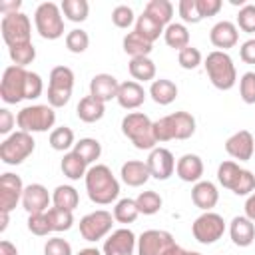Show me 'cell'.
<instances>
[{
  "label": "cell",
  "instance_id": "7c38bea8",
  "mask_svg": "<svg viewBox=\"0 0 255 255\" xmlns=\"http://www.w3.org/2000/svg\"><path fill=\"white\" fill-rule=\"evenodd\" d=\"M114 225V215L106 209H96L80 219V235L86 241H98L104 239Z\"/></svg>",
  "mask_w": 255,
  "mask_h": 255
},
{
  "label": "cell",
  "instance_id": "ab89813d",
  "mask_svg": "<svg viewBox=\"0 0 255 255\" xmlns=\"http://www.w3.org/2000/svg\"><path fill=\"white\" fill-rule=\"evenodd\" d=\"M135 203H137L139 213H143V215H153V213H157V211L161 209L163 199H161V195H159L157 191L149 189V191H141V193L135 197Z\"/></svg>",
  "mask_w": 255,
  "mask_h": 255
},
{
  "label": "cell",
  "instance_id": "83f0119b",
  "mask_svg": "<svg viewBox=\"0 0 255 255\" xmlns=\"http://www.w3.org/2000/svg\"><path fill=\"white\" fill-rule=\"evenodd\" d=\"M149 96L155 104L159 106H169L175 98H177V86L171 82V80H165V78H159V80H153L151 86H149Z\"/></svg>",
  "mask_w": 255,
  "mask_h": 255
},
{
  "label": "cell",
  "instance_id": "7bdbcfd3",
  "mask_svg": "<svg viewBox=\"0 0 255 255\" xmlns=\"http://www.w3.org/2000/svg\"><path fill=\"white\" fill-rule=\"evenodd\" d=\"M8 54H10V60L14 62V66H20V68H26L28 64L34 62L36 58V48L34 44H22V46H14V48H8Z\"/></svg>",
  "mask_w": 255,
  "mask_h": 255
},
{
  "label": "cell",
  "instance_id": "ffe728a7",
  "mask_svg": "<svg viewBox=\"0 0 255 255\" xmlns=\"http://www.w3.org/2000/svg\"><path fill=\"white\" fill-rule=\"evenodd\" d=\"M120 82L112 74H96L90 82V96H94L100 102H110L118 96Z\"/></svg>",
  "mask_w": 255,
  "mask_h": 255
},
{
  "label": "cell",
  "instance_id": "ba28073f",
  "mask_svg": "<svg viewBox=\"0 0 255 255\" xmlns=\"http://www.w3.org/2000/svg\"><path fill=\"white\" fill-rule=\"evenodd\" d=\"M74 90V72L68 66H56L50 72L48 84V104L52 108H64Z\"/></svg>",
  "mask_w": 255,
  "mask_h": 255
},
{
  "label": "cell",
  "instance_id": "f6af8a7d",
  "mask_svg": "<svg viewBox=\"0 0 255 255\" xmlns=\"http://www.w3.org/2000/svg\"><path fill=\"white\" fill-rule=\"evenodd\" d=\"M237 26L247 34L255 32V4H243L241 6V10L237 14Z\"/></svg>",
  "mask_w": 255,
  "mask_h": 255
},
{
  "label": "cell",
  "instance_id": "11a10c76",
  "mask_svg": "<svg viewBox=\"0 0 255 255\" xmlns=\"http://www.w3.org/2000/svg\"><path fill=\"white\" fill-rule=\"evenodd\" d=\"M239 56L245 64H255V38L247 40L241 44V50H239Z\"/></svg>",
  "mask_w": 255,
  "mask_h": 255
},
{
  "label": "cell",
  "instance_id": "ac0fdd59",
  "mask_svg": "<svg viewBox=\"0 0 255 255\" xmlns=\"http://www.w3.org/2000/svg\"><path fill=\"white\" fill-rule=\"evenodd\" d=\"M255 149V137L251 135V131L247 129H239L235 131L231 137H227L225 141V151L239 161H249Z\"/></svg>",
  "mask_w": 255,
  "mask_h": 255
},
{
  "label": "cell",
  "instance_id": "91938a15",
  "mask_svg": "<svg viewBox=\"0 0 255 255\" xmlns=\"http://www.w3.org/2000/svg\"><path fill=\"white\" fill-rule=\"evenodd\" d=\"M0 255H18L16 245H12L10 241H0Z\"/></svg>",
  "mask_w": 255,
  "mask_h": 255
},
{
  "label": "cell",
  "instance_id": "484cf974",
  "mask_svg": "<svg viewBox=\"0 0 255 255\" xmlns=\"http://www.w3.org/2000/svg\"><path fill=\"white\" fill-rule=\"evenodd\" d=\"M104 112H106L104 102L96 100L94 96L82 98L80 104H78V108H76L78 118H80L82 122H86V124H96V122H100V120L104 118Z\"/></svg>",
  "mask_w": 255,
  "mask_h": 255
},
{
  "label": "cell",
  "instance_id": "4fadbf2b",
  "mask_svg": "<svg viewBox=\"0 0 255 255\" xmlns=\"http://www.w3.org/2000/svg\"><path fill=\"white\" fill-rule=\"evenodd\" d=\"M173 237L163 229H147L137 239V255H163L171 245Z\"/></svg>",
  "mask_w": 255,
  "mask_h": 255
},
{
  "label": "cell",
  "instance_id": "603a6c76",
  "mask_svg": "<svg viewBox=\"0 0 255 255\" xmlns=\"http://www.w3.org/2000/svg\"><path fill=\"white\" fill-rule=\"evenodd\" d=\"M229 235L237 247H249L255 239V223L245 215H237L229 223Z\"/></svg>",
  "mask_w": 255,
  "mask_h": 255
},
{
  "label": "cell",
  "instance_id": "9f6ffc18",
  "mask_svg": "<svg viewBox=\"0 0 255 255\" xmlns=\"http://www.w3.org/2000/svg\"><path fill=\"white\" fill-rule=\"evenodd\" d=\"M14 122H16V118L12 116V112L6 110V108H2L0 110V133H10Z\"/></svg>",
  "mask_w": 255,
  "mask_h": 255
},
{
  "label": "cell",
  "instance_id": "e0dca14e",
  "mask_svg": "<svg viewBox=\"0 0 255 255\" xmlns=\"http://www.w3.org/2000/svg\"><path fill=\"white\" fill-rule=\"evenodd\" d=\"M52 201V195L48 193V189L42 183H30L24 187L22 193V207L34 215V213H46L48 205Z\"/></svg>",
  "mask_w": 255,
  "mask_h": 255
},
{
  "label": "cell",
  "instance_id": "74e56055",
  "mask_svg": "<svg viewBox=\"0 0 255 255\" xmlns=\"http://www.w3.org/2000/svg\"><path fill=\"white\" fill-rule=\"evenodd\" d=\"M72 151H76L86 163H92L102 155V143L98 139H94V137H84V139L76 141Z\"/></svg>",
  "mask_w": 255,
  "mask_h": 255
},
{
  "label": "cell",
  "instance_id": "2e32d148",
  "mask_svg": "<svg viewBox=\"0 0 255 255\" xmlns=\"http://www.w3.org/2000/svg\"><path fill=\"white\" fill-rule=\"evenodd\" d=\"M135 245H137V239L133 231L128 227H122V229L112 231V235L104 243L102 253L104 255H133Z\"/></svg>",
  "mask_w": 255,
  "mask_h": 255
},
{
  "label": "cell",
  "instance_id": "f35d334b",
  "mask_svg": "<svg viewBox=\"0 0 255 255\" xmlns=\"http://www.w3.org/2000/svg\"><path fill=\"white\" fill-rule=\"evenodd\" d=\"M60 8H62V14L70 22H84L90 12V6L86 0H64Z\"/></svg>",
  "mask_w": 255,
  "mask_h": 255
},
{
  "label": "cell",
  "instance_id": "680465c9",
  "mask_svg": "<svg viewBox=\"0 0 255 255\" xmlns=\"http://www.w3.org/2000/svg\"><path fill=\"white\" fill-rule=\"evenodd\" d=\"M245 217L255 221V193H251L247 197V201H245Z\"/></svg>",
  "mask_w": 255,
  "mask_h": 255
},
{
  "label": "cell",
  "instance_id": "7a4b0ae2",
  "mask_svg": "<svg viewBox=\"0 0 255 255\" xmlns=\"http://www.w3.org/2000/svg\"><path fill=\"white\" fill-rule=\"evenodd\" d=\"M195 133V118L189 112H173L153 122L155 141L169 139H189Z\"/></svg>",
  "mask_w": 255,
  "mask_h": 255
},
{
  "label": "cell",
  "instance_id": "44dd1931",
  "mask_svg": "<svg viewBox=\"0 0 255 255\" xmlns=\"http://www.w3.org/2000/svg\"><path fill=\"white\" fill-rule=\"evenodd\" d=\"M175 173L181 181H187V183H197L201 181V175H203V161L199 155L195 153H185L177 159L175 163Z\"/></svg>",
  "mask_w": 255,
  "mask_h": 255
},
{
  "label": "cell",
  "instance_id": "d4e9b609",
  "mask_svg": "<svg viewBox=\"0 0 255 255\" xmlns=\"http://www.w3.org/2000/svg\"><path fill=\"white\" fill-rule=\"evenodd\" d=\"M120 175H122V181H124L126 185H129V187H139V185H143V183L151 177L147 163H145V161H139V159H129V161H126V163L122 165Z\"/></svg>",
  "mask_w": 255,
  "mask_h": 255
},
{
  "label": "cell",
  "instance_id": "db71d44e",
  "mask_svg": "<svg viewBox=\"0 0 255 255\" xmlns=\"http://www.w3.org/2000/svg\"><path fill=\"white\" fill-rule=\"evenodd\" d=\"M195 4H197V12H199L201 20L209 18V16H215L223 6L221 0H195Z\"/></svg>",
  "mask_w": 255,
  "mask_h": 255
},
{
  "label": "cell",
  "instance_id": "7dc6e473",
  "mask_svg": "<svg viewBox=\"0 0 255 255\" xmlns=\"http://www.w3.org/2000/svg\"><path fill=\"white\" fill-rule=\"evenodd\" d=\"M239 94L245 104H255V72H245L239 80Z\"/></svg>",
  "mask_w": 255,
  "mask_h": 255
},
{
  "label": "cell",
  "instance_id": "60d3db41",
  "mask_svg": "<svg viewBox=\"0 0 255 255\" xmlns=\"http://www.w3.org/2000/svg\"><path fill=\"white\" fill-rule=\"evenodd\" d=\"M48 141H50L52 149H56V151H66V149H70L72 145H76V141H74V131H72L68 126H60V128L52 129Z\"/></svg>",
  "mask_w": 255,
  "mask_h": 255
},
{
  "label": "cell",
  "instance_id": "9a60e30c",
  "mask_svg": "<svg viewBox=\"0 0 255 255\" xmlns=\"http://www.w3.org/2000/svg\"><path fill=\"white\" fill-rule=\"evenodd\" d=\"M147 167H149V173L151 177L159 179V181H165L173 175V169H175V159H173V153L167 149V147H153L145 159Z\"/></svg>",
  "mask_w": 255,
  "mask_h": 255
},
{
  "label": "cell",
  "instance_id": "d6a6232c",
  "mask_svg": "<svg viewBox=\"0 0 255 255\" xmlns=\"http://www.w3.org/2000/svg\"><path fill=\"white\" fill-rule=\"evenodd\" d=\"M145 14H149L151 18H155L161 26H169L171 24V16H173V4L169 0H149L145 4Z\"/></svg>",
  "mask_w": 255,
  "mask_h": 255
},
{
  "label": "cell",
  "instance_id": "30bf717a",
  "mask_svg": "<svg viewBox=\"0 0 255 255\" xmlns=\"http://www.w3.org/2000/svg\"><path fill=\"white\" fill-rule=\"evenodd\" d=\"M26 82H28V72L20 66H8L2 74L0 82V98L6 104H18L26 100Z\"/></svg>",
  "mask_w": 255,
  "mask_h": 255
},
{
  "label": "cell",
  "instance_id": "8d00e7d4",
  "mask_svg": "<svg viewBox=\"0 0 255 255\" xmlns=\"http://www.w3.org/2000/svg\"><path fill=\"white\" fill-rule=\"evenodd\" d=\"M46 215H48V221H50L52 231H56V233L68 231V229L74 225V215H72V211H68V209L50 207V209L46 211Z\"/></svg>",
  "mask_w": 255,
  "mask_h": 255
},
{
  "label": "cell",
  "instance_id": "8992f818",
  "mask_svg": "<svg viewBox=\"0 0 255 255\" xmlns=\"http://www.w3.org/2000/svg\"><path fill=\"white\" fill-rule=\"evenodd\" d=\"M34 24L44 40H58L64 36L62 8L54 2H42L34 12Z\"/></svg>",
  "mask_w": 255,
  "mask_h": 255
},
{
  "label": "cell",
  "instance_id": "bcb514c9",
  "mask_svg": "<svg viewBox=\"0 0 255 255\" xmlns=\"http://www.w3.org/2000/svg\"><path fill=\"white\" fill-rule=\"evenodd\" d=\"M177 62L183 70H195L201 64V52L193 46H187L177 54Z\"/></svg>",
  "mask_w": 255,
  "mask_h": 255
},
{
  "label": "cell",
  "instance_id": "7402d4cb",
  "mask_svg": "<svg viewBox=\"0 0 255 255\" xmlns=\"http://www.w3.org/2000/svg\"><path fill=\"white\" fill-rule=\"evenodd\" d=\"M118 104L124 108V110H135L143 104L145 100V90L139 82H122L120 84V90H118V96H116Z\"/></svg>",
  "mask_w": 255,
  "mask_h": 255
},
{
  "label": "cell",
  "instance_id": "816d5d0a",
  "mask_svg": "<svg viewBox=\"0 0 255 255\" xmlns=\"http://www.w3.org/2000/svg\"><path fill=\"white\" fill-rule=\"evenodd\" d=\"M251 191H255V175L249 169H243L239 181L233 187V193L235 195H251Z\"/></svg>",
  "mask_w": 255,
  "mask_h": 255
},
{
  "label": "cell",
  "instance_id": "e7e4bbea",
  "mask_svg": "<svg viewBox=\"0 0 255 255\" xmlns=\"http://www.w3.org/2000/svg\"><path fill=\"white\" fill-rule=\"evenodd\" d=\"M187 255H201V253H197V251H187Z\"/></svg>",
  "mask_w": 255,
  "mask_h": 255
},
{
  "label": "cell",
  "instance_id": "4316f807",
  "mask_svg": "<svg viewBox=\"0 0 255 255\" xmlns=\"http://www.w3.org/2000/svg\"><path fill=\"white\" fill-rule=\"evenodd\" d=\"M153 50V44L149 40H145L143 36H139L135 30L128 32L124 36V52L129 58H147Z\"/></svg>",
  "mask_w": 255,
  "mask_h": 255
},
{
  "label": "cell",
  "instance_id": "d590c367",
  "mask_svg": "<svg viewBox=\"0 0 255 255\" xmlns=\"http://www.w3.org/2000/svg\"><path fill=\"white\" fill-rule=\"evenodd\" d=\"M139 215V209H137V203L135 199H129V197H124L116 203L114 207V219L118 223H133Z\"/></svg>",
  "mask_w": 255,
  "mask_h": 255
},
{
  "label": "cell",
  "instance_id": "ee69618b",
  "mask_svg": "<svg viewBox=\"0 0 255 255\" xmlns=\"http://www.w3.org/2000/svg\"><path fill=\"white\" fill-rule=\"evenodd\" d=\"M135 20H137V18L133 16V10H131L129 6H126V4H120V6H116V8L112 10V22H114V26H118V28H122V30L129 28Z\"/></svg>",
  "mask_w": 255,
  "mask_h": 255
},
{
  "label": "cell",
  "instance_id": "b9f144b4",
  "mask_svg": "<svg viewBox=\"0 0 255 255\" xmlns=\"http://www.w3.org/2000/svg\"><path fill=\"white\" fill-rule=\"evenodd\" d=\"M90 46V36L86 30L82 28H74L66 34V48L72 52V54H82L86 52Z\"/></svg>",
  "mask_w": 255,
  "mask_h": 255
},
{
  "label": "cell",
  "instance_id": "d6986e66",
  "mask_svg": "<svg viewBox=\"0 0 255 255\" xmlns=\"http://www.w3.org/2000/svg\"><path fill=\"white\" fill-rule=\"evenodd\" d=\"M209 40H211V44H213L215 48H219L221 52H225V50L233 48V46L237 44V40H239L237 26H235L233 22H229V20L217 22V24L211 28V32H209Z\"/></svg>",
  "mask_w": 255,
  "mask_h": 255
},
{
  "label": "cell",
  "instance_id": "3957f363",
  "mask_svg": "<svg viewBox=\"0 0 255 255\" xmlns=\"http://www.w3.org/2000/svg\"><path fill=\"white\" fill-rule=\"evenodd\" d=\"M205 72L211 80V84L217 88V90H231L237 82V70H235V64L231 60V56L227 52H221V50H213L207 54L205 58Z\"/></svg>",
  "mask_w": 255,
  "mask_h": 255
},
{
  "label": "cell",
  "instance_id": "cb8c5ba5",
  "mask_svg": "<svg viewBox=\"0 0 255 255\" xmlns=\"http://www.w3.org/2000/svg\"><path fill=\"white\" fill-rule=\"evenodd\" d=\"M191 201L203 211H211L219 201V191L211 181H197L191 187Z\"/></svg>",
  "mask_w": 255,
  "mask_h": 255
},
{
  "label": "cell",
  "instance_id": "f1b7e54d",
  "mask_svg": "<svg viewBox=\"0 0 255 255\" xmlns=\"http://www.w3.org/2000/svg\"><path fill=\"white\" fill-rule=\"evenodd\" d=\"M60 167H62V173H64L68 179H72V181H76V179H80V177H86V173H88V169H86L88 163H86L76 151L64 153Z\"/></svg>",
  "mask_w": 255,
  "mask_h": 255
},
{
  "label": "cell",
  "instance_id": "94428289",
  "mask_svg": "<svg viewBox=\"0 0 255 255\" xmlns=\"http://www.w3.org/2000/svg\"><path fill=\"white\" fill-rule=\"evenodd\" d=\"M163 255H187V249H183L181 245H177V243H173Z\"/></svg>",
  "mask_w": 255,
  "mask_h": 255
},
{
  "label": "cell",
  "instance_id": "6125c7cd",
  "mask_svg": "<svg viewBox=\"0 0 255 255\" xmlns=\"http://www.w3.org/2000/svg\"><path fill=\"white\" fill-rule=\"evenodd\" d=\"M8 215L10 213L0 211V231H6V227H8Z\"/></svg>",
  "mask_w": 255,
  "mask_h": 255
},
{
  "label": "cell",
  "instance_id": "e575fe53",
  "mask_svg": "<svg viewBox=\"0 0 255 255\" xmlns=\"http://www.w3.org/2000/svg\"><path fill=\"white\" fill-rule=\"evenodd\" d=\"M241 171H243V167H239L235 161H223V163H219V167H217V179H219V183H221L225 189H231V191H233L235 183H237L239 177H241Z\"/></svg>",
  "mask_w": 255,
  "mask_h": 255
},
{
  "label": "cell",
  "instance_id": "5b68a950",
  "mask_svg": "<svg viewBox=\"0 0 255 255\" xmlns=\"http://www.w3.org/2000/svg\"><path fill=\"white\" fill-rule=\"evenodd\" d=\"M16 124L22 131L34 133V131H48L56 124V112L50 104H36V106H26L18 112Z\"/></svg>",
  "mask_w": 255,
  "mask_h": 255
},
{
  "label": "cell",
  "instance_id": "c3c4849f",
  "mask_svg": "<svg viewBox=\"0 0 255 255\" xmlns=\"http://www.w3.org/2000/svg\"><path fill=\"white\" fill-rule=\"evenodd\" d=\"M28 229L38 235V237H44L48 233H52V227H50V221H48V215L46 213H34L28 217Z\"/></svg>",
  "mask_w": 255,
  "mask_h": 255
},
{
  "label": "cell",
  "instance_id": "1f68e13d",
  "mask_svg": "<svg viewBox=\"0 0 255 255\" xmlns=\"http://www.w3.org/2000/svg\"><path fill=\"white\" fill-rule=\"evenodd\" d=\"M163 26L155 20V18H151L149 14H141V16H137V20H135V32L139 34V36H143L145 40H149L151 44L159 38V34H163Z\"/></svg>",
  "mask_w": 255,
  "mask_h": 255
},
{
  "label": "cell",
  "instance_id": "4dcf8cb0",
  "mask_svg": "<svg viewBox=\"0 0 255 255\" xmlns=\"http://www.w3.org/2000/svg\"><path fill=\"white\" fill-rule=\"evenodd\" d=\"M52 203H54V207L74 211L80 203V195H78L76 187H72V185H58L52 193Z\"/></svg>",
  "mask_w": 255,
  "mask_h": 255
},
{
  "label": "cell",
  "instance_id": "6da1fadb",
  "mask_svg": "<svg viewBox=\"0 0 255 255\" xmlns=\"http://www.w3.org/2000/svg\"><path fill=\"white\" fill-rule=\"evenodd\" d=\"M86 191L88 197L98 205H108L120 195V181L112 173V169L104 163H98L86 173Z\"/></svg>",
  "mask_w": 255,
  "mask_h": 255
},
{
  "label": "cell",
  "instance_id": "f546056e",
  "mask_svg": "<svg viewBox=\"0 0 255 255\" xmlns=\"http://www.w3.org/2000/svg\"><path fill=\"white\" fill-rule=\"evenodd\" d=\"M163 38H165V44L169 48L179 50V52L189 46V32H187L185 24H179V22H171L169 26H165Z\"/></svg>",
  "mask_w": 255,
  "mask_h": 255
},
{
  "label": "cell",
  "instance_id": "9c48e42d",
  "mask_svg": "<svg viewBox=\"0 0 255 255\" xmlns=\"http://www.w3.org/2000/svg\"><path fill=\"white\" fill-rule=\"evenodd\" d=\"M0 32H2V38H4L8 48L32 42V24H30V18L24 12L2 16Z\"/></svg>",
  "mask_w": 255,
  "mask_h": 255
},
{
  "label": "cell",
  "instance_id": "52a82bcc",
  "mask_svg": "<svg viewBox=\"0 0 255 255\" xmlns=\"http://www.w3.org/2000/svg\"><path fill=\"white\" fill-rule=\"evenodd\" d=\"M36 141L28 131H14L0 143V159L6 165H18L32 155Z\"/></svg>",
  "mask_w": 255,
  "mask_h": 255
},
{
  "label": "cell",
  "instance_id": "836d02e7",
  "mask_svg": "<svg viewBox=\"0 0 255 255\" xmlns=\"http://www.w3.org/2000/svg\"><path fill=\"white\" fill-rule=\"evenodd\" d=\"M129 74L137 82H151L155 78V64L147 58H131L129 60Z\"/></svg>",
  "mask_w": 255,
  "mask_h": 255
},
{
  "label": "cell",
  "instance_id": "681fc988",
  "mask_svg": "<svg viewBox=\"0 0 255 255\" xmlns=\"http://www.w3.org/2000/svg\"><path fill=\"white\" fill-rule=\"evenodd\" d=\"M177 12H179L181 20L187 22V24H197V22H201V16H199V12H197L195 0H179Z\"/></svg>",
  "mask_w": 255,
  "mask_h": 255
},
{
  "label": "cell",
  "instance_id": "277c9868",
  "mask_svg": "<svg viewBox=\"0 0 255 255\" xmlns=\"http://www.w3.org/2000/svg\"><path fill=\"white\" fill-rule=\"evenodd\" d=\"M122 131L137 149H153L157 143L153 135V122L141 112L128 114L122 120Z\"/></svg>",
  "mask_w": 255,
  "mask_h": 255
},
{
  "label": "cell",
  "instance_id": "f5cc1de1",
  "mask_svg": "<svg viewBox=\"0 0 255 255\" xmlns=\"http://www.w3.org/2000/svg\"><path fill=\"white\" fill-rule=\"evenodd\" d=\"M44 92L42 78L36 72H28V82H26V100H36Z\"/></svg>",
  "mask_w": 255,
  "mask_h": 255
},
{
  "label": "cell",
  "instance_id": "f907efd6",
  "mask_svg": "<svg viewBox=\"0 0 255 255\" xmlns=\"http://www.w3.org/2000/svg\"><path fill=\"white\" fill-rule=\"evenodd\" d=\"M44 255H72V245L62 237H52L44 245Z\"/></svg>",
  "mask_w": 255,
  "mask_h": 255
},
{
  "label": "cell",
  "instance_id": "8fae6325",
  "mask_svg": "<svg viewBox=\"0 0 255 255\" xmlns=\"http://www.w3.org/2000/svg\"><path fill=\"white\" fill-rule=\"evenodd\" d=\"M191 233H193L195 241H199L203 245H211V243H215L217 239L223 237V233H225V221H223V217L219 213L205 211V213H201L193 221Z\"/></svg>",
  "mask_w": 255,
  "mask_h": 255
},
{
  "label": "cell",
  "instance_id": "be15d7a7",
  "mask_svg": "<svg viewBox=\"0 0 255 255\" xmlns=\"http://www.w3.org/2000/svg\"><path fill=\"white\" fill-rule=\"evenodd\" d=\"M78 255H104L102 251H98L96 247H86V249H80Z\"/></svg>",
  "mask_w": 255,
  "mask_h": 255
},
{
  "label": "cell",
  "instance_id": "5bb4252c",
  "mask_svg": "<svg viewBox=\"0 0 255 255\" xmlns=\"http://www.w3.org/2000/svg\"><path fill=\"white\" fill-rule=\"evenodd\" d=\"M22 193H24V185L20 175L16 173H2L0 177V211L10 213L18 201H22Z\"/></svg>",
  "mask_w": 255,
  "mask_h": 255
},
{
  "label": "cell",
  "instance_id": "6f0895ef",
  "mask_svg": "<svg viewBox=\"0 0 255 255\" xmlns=\"http://www.w3.org/2000/svg\"><path fill=\"white\" fill-rule=\"evenodd\" d=\"M20 6H22V2H20V0L0 2V12H2L4 16H8V14H16V12H20Z\"/></svg>",
  "mask_w": 255,
  "mask_h": 255
}]
</instances>
